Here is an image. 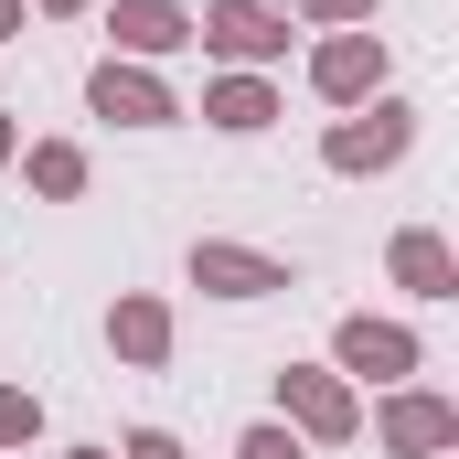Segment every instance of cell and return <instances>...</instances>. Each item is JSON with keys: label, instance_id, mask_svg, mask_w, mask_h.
<instances>
[{"label": "cell", "instance_id": "1", "mask_svg": "<svg viewBox=\"0 0 459 459\" xmlns=\"http://www.w3.org/2000/svg\"><path fill=\"white\" fill-rule=\"evenodd\" d=\"M193 32H204V43H214V54H246V65H256V54H278V43H289V22H267V11H256V0H214V11H204V22H193Z\"/></svg>", "mask_w": 459, "mask_h": 459}, {"label": "cell", "instance_id": "2", "mask_svg": "<svg viewBox=\"0 0 459 459\" xmlns=\"http://www.w3.org/2000/svg\"><path fill=\"white\" fill-rule=\"evenodd\" d=\"M193 278L225 289V299H267V289H289V267H267V256H246V246H193Z\"/></svg>", "mask_w": 459, "mask_h": 459}, {"label": "cell", "instance_id": "3", "mask_svg": "<svg viewBox=\"0 0 459 459\" xmlns=\"http://www.w3.org/2000/svg\"><path fill=\"white\" fill-rule=\"evenodd\" d=\"M97 117H128V128H160L171 97L150 86V75H128V65H97Z\"/></svg>", "mask_w": 459, "mask_h": 459}, {"label": "cell", "instance_id": "4", "mask_svg": "<svg viewBox=\"0 0 459 459\" xmlns=\"http://www.w3.org/2000/svg\"><path fill=\"white\" fill-rule=\"evenodd\" d=\"M117 43H128V54H171V43H193V22H182L171 0H128V11H117Z\"/></svg>", "mask_w": 459, "mask_h": 459}, {"label": "cell", "instance_id": "5", "mask_svg": "<svg viewBox=\"0 0 459 459\" xmlns=\"http://www.w3.org/2000/svg\"><path fill=\"white\" fill-rule=\"evenodd\" d=\"M395 150H406V108H374V128H342V139H332V160H342V171L395 160Z\"/></svg>", "mask_w": 459, "mask_h": 459}, {"label": "cell", "instance_id": "6", "mask_svg": "<svg viewBox=\"0 0 459 459\" xmlns=\"http://www.w3.org/2000/svg\"><path fill=\"white\" fill-rule=\"evenodd\" d=\"M342 363H352V374H406V363H417V342H406V332L352 321V332H342Z\"/></svg>", "mask_w": 459, "mask_h": 459}, {"label": "cell", "instance_id": "7", "mask_svg": "<svg viewBox=\"0 0 459 459\" xmlns=\"http://www.w3.org/2000/svg\"><path fill=\"white\" fill-rule=\"evenodd\" d=\"M278 385H289V406H299L321 438H342V428H352V395H342V385H321V374H278Z\"/></svg>", "mask_w": 459, "mask_h": 459}, {"label": "cell", "instance_id": "8", "mask_svg": "<svg viewBox=\"0 0 459 459\" xmlns=\"http://www.w3.org/2000/svg\"><path fill=\"white\" fill-rule=\"evenodd\" d=\"M374 65H385L374 43H332V54H321V86H332V97H363V86H374Z\"/></svg>", "mask_w": 459, "mask_h": 459}, {"label": "cell", "instance_id": "9", "mask_svg": "<svg viewBox=\"0 0 459 459\" xmlns=\"http://www.w3.org/2000/svg\"><path fill=\"white\" fill-rule=\"evenodd\" d=\"M395 267H406V289H428V299L449 289V246H438V235H406V246H395Z\"/></svg>", "mask_w": 459, "mask_h": 459}, {"label": "cell", "instance_id": "10", "mask_svg": "<svg viewBox=\"0 0 459 459\" xmlns=\"http://www.w3.org/2000/svg\"><path fill=\"white\" fill-rule=\"evenodd\" d=\"M160 342H171V321H160L150 299H128V310H117V352H139V363H150Z\"/></svg>", "mask_w": 459, "mask_h": 459}, {"label": "cell", "instance_id": "11", "mask_svg": "<svg viewBox=\"0 0 459 459\" xmlns=\"http://www.w3.org/2000/svg\"><path fill=\"white\" fill-rule=\"evenodd\" d=\"M438 438H449V406H428V395L395 406V449H438Z\"/></svg>", "mask_w": 459, "mask_h": 459}, {"label": "cell", "instance_id": "12", "mask_svg": "<svg viewBox=\"0 0 459 459\" xmlns=\"http://www.w3.org/2000/svg\"><path fill=\"white\" fill-rule=\"evenodd\" d=\"M214 117H225V128H267V86H225Z\"/></svg>", "mask_w": 459, "mask_h": 459}, {"label": "cell", "instance_id": "13", "mask_svg": "<svg viewBox=\"0 0 459 459\" xmlns=\"http://www.w3.org/2000/svg\"><path fill=\"white\" fill-rule=\"evenodd\" d=\"M32 182H43V193H75L86 160H75V150H32Z\"/></svg>", "mask_w": 459, "mask_h": 459}, {"label": "cell", "instance_id": "14", "mask_svg": "<svg viewBox=\"0 0 459 459\" xmlns=\"http://www.w3.org/2000/svg\"><path fill=\"white\" fill-rule=\"evenodd\" d=\"M235 459H299V438H289V428H256V438H246Z\"/></svg>", "mask_w": 459, "mask_h": 459}, {"label": "cell", "instance_id": "15", "mask_svg": "<svg viewBox=\"0 0 459 459\" xmlns=\"http://www.w3.org/2000/svg\"><path fill=\"white\" fill-rule=\"evenodd\" d=\"M32 428V395H0V438H22Z\"/></svg>", "mask_w": 459, "mask_h": 459}, {"label": "cell", "instance_id": "16", "mask_svg": "<svg viewBox=\"0 0 459 459\" xmlns=\"http://www.w3.org/2000/svg\"><path fill=\"white\" fill-rule=\"evenodd\" d=\"M128 459H182V449H171L160 428H139V438H128Z\"/></svg>", "mask_w": 459, "mask_h": 459}, {"label": "cell", "instance_id": "17", "mask_svg": "<svg viewBox=\"0 0 459 459\" xmlns=\"http://www.w3.org/2000/svg\"><path fill=\"white\" fill-rule=\"evenodd\" d=\"M310 11H374V0H310Z\"/></svg>", "mask_w": 459, "mask_h": 459}, {"label": "cell", "instance_id": "18", "mask_svg": "<svg viewBox=\"0 0 459 459\" xmlns=\"http://www.w3.org/2000/svg\"><path fill=\"white\" fill-rule=\"evenodd\" d=\"M11 22H22V0H0V32H11Z\"/></svg>", "mask_w": 459, "mask_h": 459}, {"label": "cell", "instance_id": "19", "mask_svg": "<svg viewBox=\"0 0 459 459\" xmlns=\"http://www.w3.org/2000/svg\"><path fill=\"white\" fill-rule=\"evenodd\" d=\"M0 160H11V128H0Z\"/></svg>", "mask_w": 459, "mask_h": 459}, {"label": "cell", "instance_id": "20", "mask_svg": "<svg viewBox=\"0 0 459 459\" xmlns=\"http://www.w3.org/2000/svg\"><path fill=\"white\" fill-rule=\"evenodd\" d=\"M54 11H75V0H54Z\"/></svg>", "mask_w": 459, "mask_h": 459}, {"label": "cell", "instance_id": "21", "mask_svg": "<svg viewBox=\"0 0 459 459\" xmlns=\"http://www.w3.org/2000/svg\"><path fill=\"white\" fill-rule=\"evenodd\" d=\"M86 459H97V449H86Z\"/></svg>", "mask_w": 459, "mask_h": 459}]
</instances>
